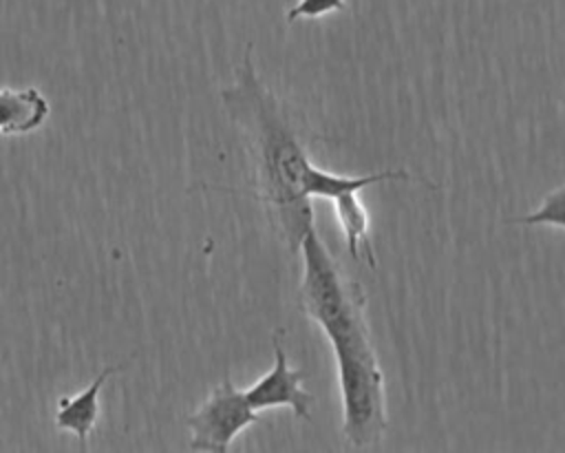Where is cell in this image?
I'll return each instance as SVG.
<instances>
[{"instance_id": "6", "label": "cell", "mask_w": 565, "mask_h": 453, "mask_svg": "<svg viewBox=\"0 0 565 453\" xmlns=\"http://www.w3.org/2000/svg\"><path fill=\"white\" fill-rule=\"evenodd\" d=\"M49 113V99L35 86H0V135L33 133L46 122Z\"/></svg>"}, {"instance_id": "3", "label": "cell", "mask_w": 565, "mask_h": 453, "mask_svg": "<svg viewBox=\"0 0 565 453\" xmlns=\"http://www.w3.org/2000/svg\"><path fill=\"white\" fill-rule=\"evenodd\" d=\"M258 411L247 404L243 391L230 380V376H225L199 409L185 418L192 433L190 449L223 453L230 449L234 438L258 422Z\"/></svg>"}, {"instance_id": "2", "label": "cell", "mask_w": 565, "mask_h": 453, "mask_svg": "<svg viewBox=\"0 0 565 453\" xmlns=\"http://www.w3.org/2000/svg\"><path fill=\"white\" fill-rule=\"evenodd\" d=\"M221 102L245 141L254 197L280 243L296 254L313 228V208L305 192L313 161L302 141L300 117L263 82L252 46L245 49L232 84L221 91Z\"/></svg>"}, {"instance_id": "7", "label": "cell", "mask_w": 565, "mask_h": 453, "mask_svg": "<svg viewBox=\"0 0 565 453\" xmlns=\"http://www.w3.org/2000/svg\"><path fill=\"white\" fill-rule=\"evenodd\" d=\"M333 214L342 228L344 245L349 256L364 259L371 267L375 265V250L371 243V217L360 201V194L355 190L340 192L333 199Z\"/></svg>"}, {"instance_id": "5", "label": "cell", "mask_w": 565, "mask_h": 453, "mask_svg": "<svg viewBox=\"0 0 565 453\" xmlns=\"http://www.w3.org/2000/svg\"><path fill=\"white\" fill-rule=\"evenodd\" d=\"M124 365H110L104 367L88 387H84L82 391L73 393V396H62L55 404V426L60 431H68L73 433L82 444H86L88 435L93 433L97 420H99V391L106 384V380L117 373Z\"/></svg>"}, {"instance_id": "1", "label": "cell", "mask_w": 565, "mask_h": 453, "mask_svg": "<svg viewBox=\"0 0 565 453\" xmlns=\"http://www.w3.org/2000/svg\"><path fill=\"white\" fill-rule=\"evenodd\" d=\"M298 252L300 307L324 331L335 356L342 438L351 449H375L388 429V415L386 380L366 323V294L347 276L316 228L307 230Z\"/></svg>"}, {"instance_id": "8", "label": "cell", "mask_w": 565, "mask_h": 453, "mask_svg": "<svg viewBox=\"0 0 565 453\" xmlns=\"http://www.w3.org/2000/svg\"><path fill=\"white\" fill-rule=\"evenodd\" d=\"M347 7V0H298L289 11H287V22L296 20H313L322 18L333 11H342Z\"/></svg>"}, {"instance_id": "4", "label": "cell", "mask_w": 565, "mask_h": 453, "mask_svg": "<svg viewBox=\"0 0 565 453\" xmlns=\"http://www.w3.org/2000/svg\"><path fill=\"white\" fill-rule=\"evenodd\" d=\"M285 329L278 327L271 334L274 345V367L265 376H260L249 389L243 391L247 404L254 411L289 407L294 415L300 420H311V404L313 396L302 387L305 371L291 369L287 360V351L282 347Z\"/></svg>"}]
</instances>
